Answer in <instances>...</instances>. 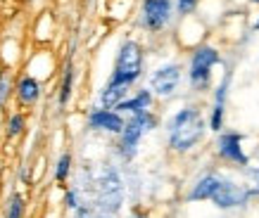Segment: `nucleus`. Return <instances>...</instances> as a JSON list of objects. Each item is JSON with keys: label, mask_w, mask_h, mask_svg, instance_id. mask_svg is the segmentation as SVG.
I'll use <instances>...</instances> for the list:
<instances>
[{"label": "nucleus", "mask_w": 259, "mask_h": 218, "mask_svg": "<svg viewBox=\"0 0 259 218\" xmlns=\"http://www.w3.org/2000/svg\"><path fill=\"white\" fill-rule=\"evenodd\" d=\"M74 185L98 213L119 216L126 204V178L117 164H100L98 169H81Z\"/></svg>", "instance_id": "nucleus-1"}, {"label": "nucleus", "mask_w": 259, "mask_h": 218, "mask_svg": "<svg viewBox=\"0 0 259 218\" xmlns=\"http://www.w3.org/2000/svg\"><path fill=\"white\" fill-rule=\"evenodd\" d=\"M164 142L166 149L176 156H186L195 152L204 140H207V117L204 109L195 102L181 104L164 119Z\"/></svg>", "instance_id": "nucleus-2"}, {"label": "nucleus", "mask_w": 259, "mask_h": 218, "mask_svg": "<svg viewBox=\"0 0 259 218\" xmlns=\"http://www.w3.org/2000/svg\"><path fill=\"white\" fill-rule=\"evenodd\" d=\"M145 74H148V52H145L143 40H138L136 36H124L119 40L117 52H114V62H112V69L107 74V83L134 90L136 86H141Z\"/></svg>", "instance_id": "nucleus-3"}, {"label": "nucleus", "mask_w": 259, "mask_h": 218, "mask_svg": "<svg viewBox=\"0 0 259 218\" xmlns=\"http://www.w3.org/2000/svg\"><path fill=\"white\" fill-rule=\"evenodd\" d=\"M162 126V119L155 109L150 112H141V114H131L126 117L124 128L114 138V159H117L121 166H128V164L136 161V156L141 154V145L143 140L152 135Z\"/></svg>", "instance_id": "nucleus-4"}, {"label": "nucleus", "mask_w": 259, "mask_h": 218, "mask_svg": "<svg viewBox=\"0 0 259 218\" xmlns=\"http://www.w3.org/2000/svg\"><path fill=\"white\" fill-rule=\"evenodd\" d=\"M224 64L221 50L212 43H197L190 50L188 60L183 64L186 69V86L193 95H207L214 86V69Z\"/></svg>", "instance_id": "nucleus-5"}, {"label": "nucleus", "mask_w": 259, "mask_h": 218, "mask_svg": "<svg viewBox=\"0 0 259 218\" xmlns=\"http://www.w3.org/2000/svg\"><path fill=\"white\" fill-rule=\"evenodd\" d=\"M148 78V88L150 93L155 95L157 102H171L176 100L186 86V69L179 60H166V62H159L157 67L145 74Z\"/></svg>", "instance_id": "nucleus-6"}, {"label": "nucleus", "mask_w": 259, "mask_h": 218, "mask_svg": "<svg viewBox=\"0 0 259 218\" xmlns=\"http://www.w3.org/2000/svg\"><path fill=\"white\" fill-rule=\"evenodd\" d=\"M176 19L174 0H141L136 12V26L148 36H162Z\"/></svg>", "instance_id": "nucleus-7"}, {"label": "nucleus", "mask_w": 259, "mask_h": 218, "mask_svg": "<svg viewBox=\"0 0 259 218\" xmlns=\"http://www.w3.org/2000/svg\"><path fill=\"white\" fill-rule=\"evenodd\" d=\"M214 152L219 156V161L228 164L231 169H238V171H243L252 159V156L245 152V135L240 131H226V128H224L221 133H217Z\"/></svg>", "instance_id": "nucleus-8"}, {"label": "nucleus", "mask_w": 259, "mask_h": 218, "mask_svg": "<svg viewBox=\"0 0 259 218\" xmlns=\"http://www.w3.org/2000/svg\"><path fill=\"white\" fill-rule=\"evenodd\" d=\"M231 81H233V71L226 67L224 76L219 78V83L212 86V104L204 112L207 117V131L209 133H221L226 128V112H228V93H231Z\"/></svg>", "instance_id": "nucleus-9"}, {"label": "nucleus", "mask_w": 259, "mask_h": 218, "mask_svg": "<svg viewBox=\"0 0 259 218\" xmlns=\"http://www.w3.org/2000/svg\"><path fill=\"white\" fill-rule=\"evenodd\" d=\"M209 202H212L214 209H219V211H238V209H245L252 202V195L243 180H238L226 173L221 187L217 190V195Z\"/></svg>", "instance_id": "nucleus-10"}, {"label": "nucleus", "mask_w": 259, "mask_h": 218, "mask_svg": "<svg viewBox=\"0 0 259 218\" xmlns=\"http://www.w3.org/2000/svg\"><path fill=\"white\" fill-rule=\"evenodd\" d=\"M43 97H46V83L31 76L29 71H19L15 76V97H12L15 107L22 112H31L38 107Z\"/></svg>", "instance_id": "nucleus-11"}, {"label": "nucleus", "mask_w": 259, "mask_h": 218, "mask_svg": "<svg viewBox=\"0 0 259 218\" xmlns=\"http://www.w3.org/2000/svg\"><path fill=\"white\" fill-rule=\"evenodd\" d=\"M126 117H121L114 109H105V107H91L86 112V121L83 128L93 135H107V138H117L121 128H124Z\"/></svg>", "instance_id": "nucleus-12"}, {"label": "nucleus", "mask_w": 259, "mask_h": 218, "mask_svg": "<svg viewBox=\"0 0 259 218\" xmlns=\"http://www.w3.org/2000/svg\"><path fill=\"white\" fill-rule=\"evenodd\" d=\"M76 78H79V69H76V62H74V52H69L64 64L60 67V76H57V86H55L57 112H67L69 109L74 93H76Z\"/></svg>", "instance_id": "nucleus-13"}, {"label": "nucleus", "mask_w": 259, "mask_h": 218, "mask_svg": "<svg viewBox=\"0 0 259 218\" xmlns=\"http://www.w3.org/2000/svg\"><path fill=\"white\" fill-rule=\"evenodd\" d=\"M226 178V173L224 171H217V169H209V171L200 173L193 183L188 185L186 190V204H202V202H209L214 195H217V190L221 187Z\"/></svg>", "instance_id": "nucleus-14"}, {"label": "nucleus", "mask_w": 259, "mask_h": 218, "mask_svg": "<svg viewBox=\"0 0 259 218\" xmlns=\"http://www.w3.org/2000/svg\"><path fill=\"white\" fill-rule=\"evenodd\" d=\"M155 104H157V100H155V95L150 93L148 86H136V90L126 95L124 100L114 107V112H119L121 117H131V114H141V112L155 109Z\"/></svg>", "instance_id": "nucleus-15"}, {"label": "nucleus", "mask_w": 259, "mask_h": 218, "mask_svg": "<svg viewBox=\"0 0 259 218\" xmlns=\"http://www.w3.org/2000/svg\"><path fill=\"white\" fill-rule=\"evenodd\" d=\"M24 71H29L31 76L40 78V81L46 83L48 78H53V76H55V71H57L55 54L50 52V50H46V47H40V50L31 52V57L26 60V64H24Z\"/></svg>", "instance_id": "nucleus-16"}, {"label": "nucleus", "mask_w": 259, "mask_h": 218, "mask_svg": "<svg viewBox=\"0 0 259 218\" xmlns=\"http://www.w3.org/2000/svg\"><path fill=\"white\" fill-rule=\"evenodd\" d=\"M29 131V112L22 109H12L5 112V124H3V135L8 142H15L24 138V133Z\"/></svg>", "instance_id": "nucleus-17"}, {"label": "nucleus", "mask_w": 259, "mask_h": 218, "mask_svg": "<svg viewBox=\"0 0 259 218\" xmlns=\"http://www.w3.org/2000/svg\"><path fill=\"white\" fill-rule=\"evenodd\" d=\"M74 176V152L71 149H64L60 152L53 164V180H55L60 187H67V183Z\"/></svg>", "instance_id": "nucleus-18"}, {"label": "nucleus", "mask_w": 259, "mask_h": 218, "mask_svg": "<svg viewBox=\"0 0 259 218\" xmlns=\"http://www.w3.org/2000/svg\"><path fill=\"white\" fill-rule=\"evenodd\" d=\"M15 76H17L15 69L0 67V117L12 104V97H15Z\"/></svg>", "instance_id": "nucleus-19"}, {"label": "nucleus", "mask_w": 259, "mask_h": 218, "mask_svg": "<svg viewBox=\"0 0 259 218\" xmlns=\"http://www.w3.org/2000/svg\"><path fill=\"white\" fill-rule=\"evenodd\" d=\"M26 197L24 192L15 190L10 192L8 199H5V206H3V218H26Z\"/></svg>", "instance_id": "nucleus-20"}, {"label": "nucleus", "mask_w": 259, "mask_h": 218, "mask_svg": "<svg viewBox=\"0 0 259 218\" xmlns=\"http://www.w3.org/2000/svg\"><path fill=\"white\" fill-rule=\"evenodd\" d=\"M240 173H243V183L250 190L252 199H257L259 197V159H250V164Z\"/></svg>", "instance_id": "nucleus-21"}, {"label": "nucleus", "mask_w": 259, "mask_h": 218, "mask_svg": "<svg viewBox=\"0 0 259 218\" xmlns=\"http://www.w3.org/2000/svg\"><path fill=\"white\" fill-rule=\"evenodd\" d=\"M81 202H86V199H83V195H81L79 187H76V185H67V187H64V195H62V206H64V209L74 211Z\"/></svg>", "instance_id": "nucleus-22"}, {"label": "nucleus", "mask_w": 259, "mask_h": 218, "mask_svg": "<svg viewBox=\"0 0 259 218\" xmlns=\"http://www.w3.org/2000/svg\"><path fill=\"white\" fill-rule=\"evenodd\" d=\"M174 8H176V17L186 19V17L195 15L200 8V0H174Z\"/></svg>", "instance_id": "nucleus-23"}, {"label": "nucleus", "mask_w": 259, "mask_h": 218, "mask_svg": "<svg viewBox=\"0 0 259 218\" xmlns=\"http://www.w3.org/2000/svg\"><path fill=\"white\" fill-rule=\"evenodd\" d=\"M95 213H98V211H95L93 204H91V202H81L76 209L71 211V218H95Z\"/></svg>", "instance_id": "nucleus-24"}, {"label": "nucleus", "mask_w": 259, "mask_h": 218, "mask_svg": "<svg viewBox=\"0 0 259 218\" xmlns=\"http://www.w3.org/2000/svg\"><path fill=\"white\" fill-rule=\"evenodd\" d=\"M128 218H150V216H148V211L143 209V206H134L131 213H128Z\"/></svg>", "instance_id": "nucleus-25"}, {"label": "nucleus", "mask_w": 259, "mask_h": 218, "mask_svg": "<svg viewBox=\"0 0 259 218\" xmlns=\"http://www.w3.org/2000/svg\"><path fill=\"white\" fill-rule=\"evenodd\" d=\"M252 31H254V33L259 31V17H257V19H254V22H252Z\"/></svg>", "instance_id": "nucleus-26"}, {"label": "nucleus", "mask_w": 259, "mask_h": 218, "mask_svg": "<svg viewBox=\"0 0 259 218\" xmlns=\"http://www.w3.org/2000/svg\"><path fill=\"white\" fill-rule=\"evenodd\" d=\"M95 218H119V216H110V213H95Z\"/></svg>", "instance_id": "nucleus-27"}, {"label": "nucleus", "mask_w": 259, "mask_h": 218, "mask_svg": "<svg viewBox=\"0 0 259 218\" xmlns=\"http://www.w3.org/2000/svg\"><path fill=\"white\" fill-rule=\"evenodd\" d=\"M247 3H250V5H259V0H247Z\"/></svg>", "instance_id": "nucleus-28"}, {"label": "nucleus", "mask_w": 259, "mask_h": 218, "mask_svg": "<svg viewBox=\"0 0 259 218\" xmlns=\"http://www.w3.org/2000/svg\"><path fill=\"white\" fill-rule=\"evenodd\" d=\"M24 3H29V5H31V3H36V0H24Z\"/></svg>", "instance_id": "nucleus-29"}]
</instances>
